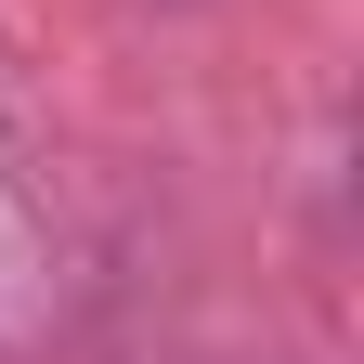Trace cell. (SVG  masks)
I'll use <instances>...</instances> for the list:
<instances>
[]
</instances>
